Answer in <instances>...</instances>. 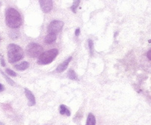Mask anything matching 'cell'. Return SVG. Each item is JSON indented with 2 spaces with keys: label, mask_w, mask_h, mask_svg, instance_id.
<instances>
[{
  "label": "cell",
  "mask_w": 151,
  "mask_h": 125,
  "mask_svg": "<svg viewBox=\"0 0 151 125\" xmlns=\"http://www.w3.org/2000/svg\"><path fill=\"white\" fill-rule=\"evenodd\" d=\"M6 25L11 28H17L22 25V17L14 8H8L5 13Z\"/></svg>",
  "instance_id": "cell-1"
},
{
  "label": "cell",
  "mask_w": 151,
  "mask_h": 125,
  "mask_svg": "<svg viewBox=\"0 0 151 125\" xmlns=\"http://www.w3.org/2000/svg\"><path fill=\"white\" fill-rule=\"evenodd\" d=\"M23 50L16 44H9L8 45V58L11 63L17 62L23 58Z\"/></svg>",
  "instance_id": "cell-2"
},
{
  "label": "cell",
  "mask_w": 151,
  "mask_h": 125,
  "mask_svg": "<svg viewBox=\"0 0 151 125\" xmlns=\"http://www.w3.org/2000/svg\"><path fill=\"white\" fill-rule=\"evenodd\" d=\"M58 55V51L56 48H53V49L43 52L38 58L37 63L40 65L50 64V62H52L55 59Z\"/></svg>",
  "instance_id": "cell-3"
},
{
  "label": "cell",
  "mask_w": 151,
  "mask_h": 125,
  "mask_svg": "<svg viewBox=\"0 0 151 125\" xmlns=\"http://www.w3.org/2000/svg\"><path fill=\"white\" fill-rule=\"evenodd\" d=\"M26 51H27L28 55L31 58H39L40 55L43 53V47L39 44L32 43L28 45L26 48Z\"/></svg>",
  "instance_id": "cell-4"
},
{
  "label": "cell",
  "mask_w": 151,
  "mask_h": 125,
  "mask_svg": "<svg viewBox=\"0 0 151 125\" xmlns=\"http://www.w3.org/2000/svg\"><path fill=\"white\" fill-rule=\"evenodd\" d=\"M64 26V23L60 20H53L52 21L48 26V33H52V34H57L62 29Z\"/></svg>",
  "instance_id": "cell-5"
},
{
  "label": "cell",
  "mask_w": 151,
  "mask_h": 125,
  "mask_svg": "<svg viewBox=\"0 0 151 125\" xmlns=\"http://www.w3.org/2000/svg\"><path fill=\"white\" fill-rule=\"evenodd\" d=\"M40 6L44 13H50L52 8V0H39Z\"/></svg>",
  "instance_id": "cell-6"
},
{
  "label": "cell",
  "mask_w": 151,
  "mask_h": 125,
  "mask_svg": "<svg viewBox=\"0 0 151 125\" xmlns=\"http://www.w3.org/2000/svg\"><path fill=\"white\" fill-rule=\"evenodd\" d=\"M25 94H26V96L27 98L28 101H29V107H32L35 105L36 104V101H35V98L34 95L32 94V92L30 91L29 89H25Z\"/></svg>",
  "instance_id": "cell-7"
},
{
  "label": "cell",
  "mask_w": 151,
  "mask_h": 125,
  "mask_svg": "<svg viewBox=\"0 0 151 125\" xmlns=\"http://www.w3.org/2000/svg\"><path fill=\"white\" fill-rule=\"evenodd\" d=\"M71 60H72V57H70V58H68L66 60H64L62 63H61V64H60L59 66L56 68V70L55 71H56L57 72H59V73H61V72H64V70H66Z\"/></svg>",
  "instance_id": "cell-8"
},
{
  "label": "cell",
  "mask_w": 151,
  "mask_h": 125,
  "mask_svg": "<svg viewBox=\"0 0 151 125\" xmlns=\"http://www.w3.org/2000/svg\"><path fill=\"white\" fill-rule=\"evenodd\" d=\"M57 39L56 34H52V33H48L47 36L44 38V42L47 44H51L53 42H55Z\"/></svg>",
  "instance_id": "cell-9"
},
{
  "label": "cell",
  "mask_w": 151,
  "mask_h": 125,
  "mask_svg": "<svg viewBox=\"0 0 151 125\" xmlns=\"http://www.w3.org/2000/svg\"><path fill=\"white\" fill-rule=\"evenodd\" d=\"M59 112L61 115H64V116H70L71 115L70 113V111L69 110V109L68 108V107L66 105H61L59 107Z\"/></svg>",
  "instance_id": "cell-10"
},
{
  "label": "cell",
  "mask_w": 151,
  "mask_h": 125,
  "mask_svg": "<svg viewBox=\"0 0 151 125\" xmlns=\"http://www.w3.org/2000/svg\"><path fill=\"white\" fill-rule=\"evenodd\" d=\"M29 66V63L26 61H24V62H22L19 64L16 65L14 66V68L17 69V70L19 71H24L26 69H27Z\"/></svg>",
  "instance_id": "cell-11"
},
{
  "label": "cell",
  "mask_w": 151,
  "mask_h": 125,
  "mask_svg": "<svg viewBox=\"0 0 151 125\" xmlns=\"http://www.w3.org/2000/svg\"><path fill=\"white\" fill-rule=\"evenodd\" d=\"M86 125H96V118L92 113H89L87 118Z\"/></svg>",
  "instance_id": "cell-12"
},
{
  "label": "cell",
  "mask_w": 151,
  "mask_h": 125,
  "mask_svg": "<svg viewBox=\"0 0 151 125\" xmlns=\"http://www.w3.org/2000/svg\"><path fill=\"white\" fill-rule=\"evenodd\" d=\"M68 78H70V80H78L77 75H76L75 72H74L73 70H72V69H70V70L68 72Z\"/></svg>",
  "instance_id": "cell-13"
},
{
  "label": "cell",
  "mask_w": 151,
  "mask_h": 125,
  "mask_svg": "<svg viewBox=\"0 0 151 125\" xmlns=\"http://www.w3.org/2000/svg\"><path fill=\"white\" fill-rule=\"evenodd\" d=\"M79 3H80V0H74L73 4V5L71 6V10H72L73 13H76V8L79 6Z\"/></svg>",
  "instance_id": "cell-14"
},
{
  "label": "cell",
  "mask_w": 151,
  "mask_h": 125,
  "mask_svg": "<svg viewBox=\"0 0 151 125\" xmlns=\"http://www.w3.org/2000/svg\"><path fill=\"white\" fill-rule=\"evenodd\" d=\"M0 72H1V73H2V75L4 76V77H5V79L7 80V82H8V83H9V84H11V85H12V86H14V82L13 80H12V79L10 78V77H8V76H7L6 75H5V73H4V72H2V70H0Z\"/></svg>",
  "instance_id": "cell-15"
},
{
  "label": "cell",
  "mask_w": 151,
  "mask_h": 125,
  "mask_svg": "<svg viewBox=\"0 0 151 125\" xmlns=\"http://www.w3.org/2000/svg\"><path fill=\"white\" fill-rule=\"evenodd\" d=\"M88 47L89 50H90V53L91 55H93V43L91 40H88Z\"/></svg>",
  "instance_id": "cell-16"
},
{
  "label": "cell",
  "mask_w": 151,
  "mask_h": 125,
  "mask_svg": "<svg viewBox=\"0 0 151 125\" xmlns=\"http://www.w3.org/2000/svg\"><path fill=\"white\" fill-rule=\"evenodd\" d=\"M5 72H6V73L9 76H12V77H16V76H17V73H16V72H14V71L12 70V69H7Z\"/></svg>",
  "instance_id": "cell-17"
},
{
  "label": "cell",
  "mask_w": 151,
  "mask_h": 125,
  "mask_svg": "<svg viewBox=\"0 0 151 125\" xmlns=\"http://www.w3.org/2000/svg\"><path fill=\"white\" fill-rule=\"evenodd\" d=\"M79 34H80V29L77 28V29H76V30L75 31V35H76V37H79Z\"/></svg>",
  "instance_id": "cell-18"
},
{
  "label": "cell",
  "mask_w": 151,
  "mask_h": 125,
  "mask_svg": "<svg viewBox=\"0 0 151 125\" xmlns=\"http://www.w3.org/2000/svg\"><path fill=\"white\" fill-rule=\"evenodd\" d=\"M147 58L150 60H151V49L149 51H147Z\"/></svg>",
  "instance_id": "cell-19"
},
{
  "label": "cell",
  "mask_w": 151,
  "mask_h": 125,
  "mask_svg": "<svg viewBox=\"0 0 151 125\" xmlns=\"http://www.w3.org/2000/svg\"><path fill=\"white\" fill-rule=\"evenodd\" d=\"M1 60V64H2V66H5V60H4V59H3V58H2V57H1V60Z\"/></svg>",
  "instance_id": "cell-20"
},
{
  "label": "cell",
  "mask_w": 151,
  "mask_h": 125,
  "mask_svg": "<svg viewBox=\"0 0 151 125\" xmlns=\"http://www.w3.org/2000/svg\"><path fill=\"white\" fill-rule=\"evenodd\" d=\"M4 89H5V87H4V86L2 85V83H0V92H2Z\"/></svg>",
  "instance_id": "cell-21"
},
{
  "label": "cell",
  "mask_w": 151,
  "mask_h": 125,
  "mask_svg": "<svg viewBox=\"0 0 151 125\" xmlns=\"http://www.w3.org/2000/svg\"><path fill=\"white\" fill-rule=\"evenodd\" d=\"M0 125H4V124L2 123V122H1V121H0Z\"/></svg>",
  "instance_id": "cell-22"
},
{
  "label": "cell",
  "mask_w": 151,
  "mask_h": 125,
  "mask_svg": "<svg viewBox=\"0 0 151 125\" xmlns=\"http://www.w3.org/2000/svg\"><path fill=\"white\" fill-rule=\"evenodd\" d=\"M1 5H2V3H1V2H0V6H1Z\"/></svg>",
  "instance_id": "cell-23"
},
{
  "label": "cell",
  "mask_w": 151,
  "mask_h": 125,
  "mask_svg": "<svg viewBox=\"0 0 151 125\" xmlns=\"http://www.w3.org/2000/svg\"><path fill=\"white\" fill-rule=\"evenodd\" d=\"M0 40H1V38H0Z\"/></svg>",
  "instance_id": "cell-24"
}]
</instances>
